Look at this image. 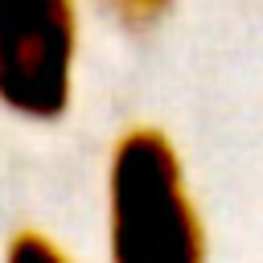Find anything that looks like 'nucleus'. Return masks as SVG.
<instances>
[{
	"mask_svg": "<svg viewBox=\"0 0 263 263\" xmlns=\"http://www.w3.org/2000/svg\"><path fill=\"white\" fill-rule=\"evenodd\" d=\"M123 21H132V25H148V21H156L173 0H107Z\"/></svg>",
	"mask_w": 263,
	"mask_h": 263,
	"instance_id": "4",
	"label": "nucleus"
},
{
	"mask_svg": "<svg viewBox=\"0 0 263 263\" xmlns=\"http://www.w3.org/2000/svg\"><path fill=\"white\" fill-rule=\"evenodd\" d=\"M0 263H74L70 251L62 242H53L49 234L41 230H16L4 247V259Z\"/></svg>",
	"mask_w": 263,
	"mask_h": 263,
	"instance_id": "3",
	"label": "nucleus"
},
{
	"mask_svg": "<svg viewBox=\"0 0 263 263\" xmlns=\"http://www.w3.org/2000/svg\"><path fill=\"white\" fill-rule=\"evenodd\" d=\"M74 0H0V107L29 123H53L74 103Z\"/></svg>",
	"mask_w": 263,
	"mask_h": 263,
	"instance_id": "2",
	"label": "nucleus"
},
{
	"mask_svg": "<svg viewBox=\"0 0 263 263\" xmlns=\"http://www.w3.org/2000/svg\"><path fill=\"white\" fill-rule=\"evenodd\" d=\"M107 263H210L181 152L160 127H127L103 185Z\"/></svg>",
	"mask_w": 263,
	"mask_h": 263,
	"instance_id": "1",
	"label": "nucleus"
}]
</instances>
